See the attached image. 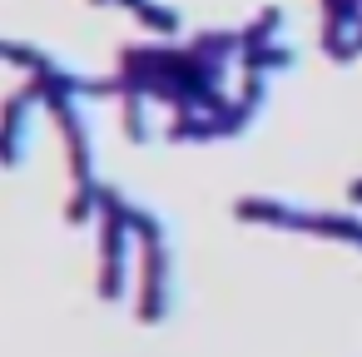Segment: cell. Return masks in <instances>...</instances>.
I'll list each match as a JSON object with an SVG mask.
<instances>
[{"label": "cell", "mask_w": 362, "mask_h": 357, "mask_svg": "<svg viewBox=\"0 0 362 357\" xmlns=\"http://www.w3.org/2000/svg\"><path fill=\"white\" fill-rule=\"evenodd\" d=\"M35 100H45L35 75H30L16 95L0 100V169H21L25 139H30V110H35Z\"/></svg>", "instance_id": "obj_2"}, {"label": "cell", "mask_w": 362, "mask_h": 357, "mask_svg": "<svg viewBox=\"0 0 362 357\" xmlns=\"http://www.w3.org/2000/svg\"><path fill=\"white\" fill-rule=\"evenodd\" d=\"M347 199H352V204H362V174H357V179L347 184Z\"/></svg>", "instance_id": "obj_9"}, {"label": "cell", "mask_w": 362, "mask_h": 357, "mask_svg": "<svg viewBox=\"0 0 362 357\" xmlns=\"http://www.w3.org/2000/svg\"><path fill=\"white\" fill-rule=\"evenodd\" d=\"M233 213H238L243 223H273V228H293V233H308V218H313L308 209H298V204H288V199H268V194L238 199Z\"/></svg>", "instance_id": "obj_3"}, {"label": "cell", "mask_w": 362, "mask_h": 357, "mask_svg": "<svg viewBox=\"0 0 362 357\" xmlns=\"http://www.w3.org/2000/svg\"><path fill=\"white\" fill-rule=\"evenodd\" d=\"M283 25H288V11H283V6H263V11H258L248 25H238V35H243V50H248V45H273Z\"/></svg>", "instance_id": "obj_6"}, {"label": "cell", "mask_w": 362, "mask_h": 357, "mask_svg": "<svg viewBox=\"0 0 362 357\" xmlns=\"http://www.w3.org/2000/svg\"><path fill=\"white\" fill-rule=\"evenodd\" d=\"M308 233H322V238H337V243L362 248V218H352V213H313L308 218Z\"/></svg>", "instance_id": "obj_8"}, {"label": "cell", "mask_w": 362, "mask_h": 357, "mask_svg": "<svg viewBox=\"0 0 362 357\" xmlns=\"http://www.w3.org/2000/svg\"><path fill=\"white\" fill-rule=\"evenodd\" d=\"M119 100H124V134H129L134 144H149V139H154V124H149L154 100H149V95H139V90H124Z\"/></svg>", "instance_id": "obj_7"}, {"label": "cell", "mask_w": 362, "mask_h": 357, "mask_svg": "<svg viewBox=\"0 0 362 357\" xmlns=\"http://www.w3.org/2000/svg\"><path fill=\"white\" fill-rule=\"evenodd\" d=\"M174 308V248L144 243L139 248V322H164Z\"/></svg>", "instance_id": "obj_1"}, {"label": "cell", "mask_w": 362, "mask_h": 357, "mask_svg": "<svg viewBox=\"0 0 362 357\" xmlns=\"http://www.w3.org/2000/svg\"><path fill=\"white\" fill-rule=\"evenodd\" d=\"M238 65H243V75H283V70L298 65V50L283 45V40H273V45H248V50L238 55Z\"/></svg>", "instance_id": "obj_4"}, {"label": "cell", "mask_w": 362, "mask_h": 357, "mask_svg": "<svg viewBox=\"0 0 362 357\" xmlns=\"http://www.w3.org/2000/svg\"><path fill=\"white\" fill-rule=\"evenodd\" d=\"M134 21H139L144 30H154L159 40H174V35L184 30V16H179L174 6H164V0H139V6H134Z\"/></svg>", "instance_id": "obj_5"}]
</instances>
